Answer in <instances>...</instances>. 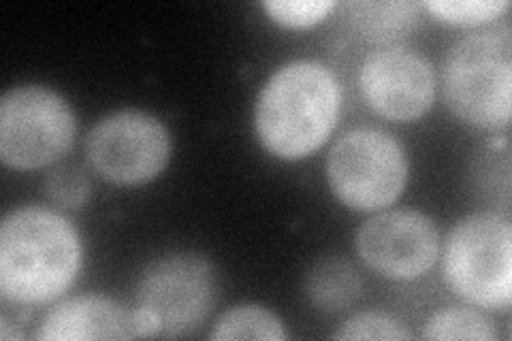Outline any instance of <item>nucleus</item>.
<instances>
[{
    "label": "nucleus",
    "mask_w": 512,
    "mask_h": 341,
    "mask_svg": "<svg viewBox=\"0 0 512 341\" xmlns=\"http://www.w3.org/2000/svg\"><path fill=\"white\" fill-rule=\"evenodd\" d=\"M82 267L75 226L45 207L13 209L0 224V295L41 305L67 292Z\"/></svg>",
    "instance_id": "nucleus-1"
},
{
    "label": "nucleus",
    "mask_w": 512,
    "mask_h": 341,
    "mask_svg": "<svg viewBox=\"0 0 512 341\" xmlns=\"http://www.w3.org/2000/svg\"><path fill=\"white\" fill-rule=\"evenodd\" d=\"M214 341H235V339H254V341H282L286 339L282 320L263 305H237L233 310L224 312L212 333Z\"/></svg>",
    "instance_id": "nucleus-14"
},
{
    "label": "nucleus",
    "mask_w": 512,
    "mask_h": 341,
    "mask_svg": "<svg viewBox=\"0 0 512 341\" xmlns=\"http://www.w3.org/2000/svg\"><path fill=\"white\" fill-rule=\"evenodd\" d=\"M423 339H472L491 341L495 337L491 324L483 314L468 307H451L431 316L421 333Z\"/></svg>",
    "instance_id": "nucleus-15"
},
{
    "label": "nucleus",
    "mask_w": 512,
    "mask_h": 341,
    "mask_svg": "<svg viewBox=\"0 0 512 341\" xmlns=\"http://www.w3.org/2000/svg\"><path fill=\"white\" fill-rule=\"evenodd\" d=\"M444 101L455 116L476 128L500 131L510 124L512 30L508 24L457 41L442 69Z\"/></svg>",
    "instance_id": "nucleus-3"
},
{
    "label": "nucleus",
    "mask_w": 512,
    "mask_h": 341,
    "mask_svg": "<svg viewBox=\"0 0 512 341\" xmlns=\"http://www.w3.org/2000/svg\"><path fill=\"white\" fill-rule=\"evenodd\" d=\"M363 280L348 258L320 256L310 265L303 278V292L308 303L318 312L338 314L361 297Z\"/></svg>",
    "instance_id": "nucleus-12"
},
{
    "label": "nucleus",
    "mask_w": 512,
    "mask_h": 341,
    "mask_svg": "<svg viewBox=\"0 0 512 341\" xmlns=\"http://www.w3.org/2000/svg\"><path fill=\"white\" fill-rule=\"evenodd\" d=\"M137 337L135 310L103 295H79L52 307L41 320L37 339L88 341Z\"/></svg>",
    "instance_id": "nucleus-11"
},
{
    "label": "nucleus",
    "mask_w": 512,
    "mask_h": 341,
    "mask_svg": "<svg viewBox=\"0 0 512 341\" xmlns=\"http://www.w3.org/2000/svg\"><path fill=\"white\" fill-rule=\"evenodd\" d=\"M263 9L284 28H310L335 9L333 0H267Z\"/></svg>",
    "instance_id": "nucleus-18"
},
{
    "label": "nucleus",
    "mask_w": 512,
    "mask_h": 341,
    "mask_svg": "<svg viewBox=\"0 0 512 341\" xmlns=\"http://www.w3.org/2000/svg\"><path fill=\"white\" fill-rule=\"evenodd\" d=\"M137 299L156 316L160 337H182L195 331L212 312L216 271L205 256L195 252L163 254L143 269Z\"/></svg>",
    "instance_id": "nucleus-8"
},
{
    "label": "nucleus",
    "mask_w": 512,
    "mask_h": 341,
    "mask_svg": "<svg viewBox=\"0 0 512 341\" xmlns=\"http://www.w3.org/2000/svg\"><path fill=\"white\" fill-rule=\"evenodd\" d=\"M340 103V84L329 67L314 60L288 62L267 79L256 101V137L276 158H306L333 133Z\"/></svg>",
    "instance_id": "nucleus-2"
},
{
    "label": "nucleus",
    "mask_w": 512,
    "mask_h": 341,
    "mask_svg": "<svg viewBox=\"0 0 512 341\" xmlns=\"http://www.w3.org/2000/svg\"><path fill=\"white\" fill-rule=\"evenodd\" d=\"M90 167L116 186L156 180L171 158V135L158 118L139 109H120L96 122L86 137Z\"/></svg>",
    "instance_id": "nucleus-7"
},
{
    "label": "nucleus",
    "mask_w": 512,
    "mask_h": 341,
    "mask_svg": "<svg viewBox=\"0 0 512 341\" xmlns=\"http://www.w3.org/2000/svg\"><path fill=\"white\" fill-rule=\"evenodd\" d=\"M361 92L380 118L414 122L429 111L436 96L434 69L410 47H382L365 58L359 75Z\"/></svg>",
    "instance_id": "nucleus-10"
},
{
    "label": "nucleus",
    "mask_w": 512,
    "mask_h": 341,
    "mask_svg": "<svg viewBox=\"0 0 512 341\" xmlns=\"http://www.w3.org/2000/svg\"><path fill=\"white\" fill-rule=\"evenodd\" d=\"M412 335L404 329L397 318L384 312H361L346 320L342 327L333 333V339H387L402 341Z\"/></svg>",
    "instance_id": "nucleus-19"
},
{
    "label": "nucleus",
    "mask_w": 512,
    "mask_h": 341,
    "mask_svg": "<svg viewBox=\"0 0 512 341\" xmlns=\"http://www.w3.org/2000/svg\"><path fill=\"white\" fill-rule=\"evenodd\" d=\"M344 9L352 28L376 43H393L408 37L421 20V5L406 3V0L348 3Z\"/></svg>",
    "instance_id": "nucleus-13"
},
{
    "label": "nucleus",
    "mask_w": 512,
    "mask_h": 341,
    "mask_svg": "<svg viewBox=\"0 0 512 341\" xmlns=\"http://www.w3.org/2000/svg\"><path fill=\"white\" fill-rule=\"evenodd\" d=\"M436 20L453 24V26H478L500 18L504 11H508L506 0H436V3L423 5Z\"/></svg>",
    "instance_id": "nucleus-16"
},
{
    "label": "nucleus",
    "mask_w": 512,
    "mask_h": 341,
    "mask_svg": "<svg viewBox=\"0 0 512 341\" xmlns=\"http://www.w3.org/2000/svg\"><path fill=\"white\" fill-rule=\"evenodd\" d=\"M45 197L64 209H79L90 199V180L77 165H60L45 177Z\"/></svg>",
    "instance_id": "nucleus-17"
},
{
    "label": "nucleus",
    "mask_w": 512,
    "mask_h": 341,
    "mask_svg": "<svg viewBox=\"0 0 512 341\" xmlns=\"http://www.w3.org/2000/svg\"><path fill=\"white\" fill-rule=\"evenodd\" d=\"M327 180L342 205L355 211L384 209L393 205L406 188V152L389 133L357 128L331 148Z\"/></svg>",
    "instance_id": "nucleus-6"
},
{
    "label": "nucleus",
    "mask_w": 512,
    "mask_h": 341,
    "mask_svg": "<svg viewBox=\"0 0 512 341\" xmlns=\"http://www.w3.org/2000/svg\"><path fill=\"white\" fill-rule=\"evenodd\" d=\"M444 278L463 301L485 310H506L512 297L508 218L495 211L463 218L446 239Z\"/></svg>",
    "instance_id": "nucleus-4"
},
{
    "label": "nucleus",
    "mask_w": 512,
    "mask_h": 341,
    "mask_svg": "<svg viewBox=\"0 0 512 341\" xmlns=\"http://www.w3.org/2000/svg\"><path fill=\"white\" fill-rule=\"evenodd\" d=\"M367 269L387 280H416L434 267L440 235L431 218L416 209H391L363 222L355 239Z\"/></svg>",
    "instance_id": "nucleus-9"
},
{
    "label": "nucleus",
    "mask_w": 512,
    "mask_h": 341,
    "mask_svg": "<svg viewBox=\"0 0 512 341\" xmlns=\"http://www.w3.org/2000/svg\"><path fill=\"white\" fill-rule=\"evenodd\" d=\"M508 158V152H498V148H495L493 152H487V158H483L478 162V169H476V186L483 190L485 194L489 192V197L495 205H500L498 201V188H502V192L510 194V186L508 184H502L498 182V165L500 162ZM504 169H510V167H504ZM502 169V171H504Z\"/></svg>",
    "instance_id": "nucleus-20"
},
{
    "label": "nucleus",
    "mask_w": 512,
    "mask_h": 341,
    "mask_svg": "<svg viewBox=\"0 0 512 341\" xmlns=\"http://www.w3.org/2000/svg\"><path fill=\"white\" fill-rule=\"evenodd\" d=\"M73 107L45 86H18L0 101V160L18 171L50 167L73 148Z\"/></svg>",
    "instance_id": "nucleus-5"
}]
</instances>
